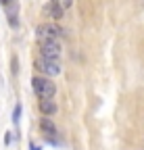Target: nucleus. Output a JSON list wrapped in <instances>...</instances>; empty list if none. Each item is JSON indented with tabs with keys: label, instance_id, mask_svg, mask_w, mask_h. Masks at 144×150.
<instances>
[{
	"label": "nucleus",
	"instance_id": "5",
	"mask_svg": "<svg viewBox=\"0 0 144 150\" xmlns=\"http://www.w3.org/2000/svg\"><path fill=\"white\" fill-rule=\"evenodd\" d=\"M40 127H42V131L48 136V138H57V127H55V123L50 121V117H42V121H40Z\"/></svg>",
	"mask_w": 144,
	"mask_h": 150
},
{
	"label": "nucleus",
	"instance_id": "2",
	"mask_svg": "<svg viewBox=\"0 0 144 150\" xmlns=\"http://www.w3.org/2000/svg\"><path fill=\"white\" fill-rule=\"evenodd\" d=\"M31 86H33V92L38 94L40 100H50L52 96H55V92H57V86L52 83V79H48V77H33Z\"/></svg>",
	"mask_w": 144,
	"mask_h": 150
},
{
	"label": "nucleus",
	"instance_id": "9",
	"mask_svg": "<svg viewBox=\"0 0 144 150\" xmlns=\"http://www.w3.org/2000/svg\"><path fill=\"white\" fill-rule=\"evenodd\" d=\"M19 115H21V106L17 104V108H15V117H13V119H15V121H19Z\"/></svg>",
	"mask_w": 144,
	"mask_h": 150
},
{
	"label": "nucleus",
	"instance_id": "1",
	"mask_svg": "<svg viewBox=\"0 0 144 150\" xmlns=\"http://www.w3.org/2000/svg\"><path fill=\"white\" fill-rule=\"evenodd\" d=\"M38 44H40V54H42V59L52 61V63H59V61H61L63 48H61L59 40H38Z\"/></svg>",
	"mask_w": 144,
	"mask_h": 150
},
{
	"label": "nucleus",
	"instance_id": "10",
	"mask_svg": "<svg viewBox=\"0 0 144 150\" xmlns=\"http://www.w3.org/2000/svg\"><path fill=\"white\" fill-rule=\"evenodd\" d=\"M2 2H4V4H6V2H11V0H2Z\"/></svg>",
	"mask_w": 144,
	"mask_h": 150
},
{
	"label": "nucleus",
	"instance_id": "6",
	"mask_svg": "<svg viewBox=\"0 0 144 150\" xmlns=\"http://www.w3.org/2000/svg\"><path fill=\"white\" fill-rule=\"evenodd\" d=\"M40 110L44 112L46 117H50V115H55L57 112V104H55V100H40Z\"/></svg>",
	"mask_w": 144,
	"mask_h": 150
},
{
	"label": "nucleus",
	"instance_id": "3",
	"mask_svg": "<svg viewBox=\"0 0 144 150\" xmlns=\"http://www.w3.org/2000/svg\"><path fill=\"white\" fill-rule=\"evenodd\" d=\"M35 35H38V40H59L63 35V29L55 23H42L35 29Z\"/></svg>",
	"mask_w": 144,
	"mask_h": 150
},
{
	"label": "nucleus",
	"instance_id": "7",
	"mask_svg": "<svg viewBox=\"0 0 144 150\" xmlns=\"http://www.w3.org/2000/svg\"><path fill=\"white\" fill-rule=\"evenodd\" d=\"M44 13H48L52 19H57V21H59V19H63V13H65V11H63V8H59L55 2H50L48 6H44Z\"/></svg>",
	"mask_w": 144,
	"mask_h": 150
},
{
	"label": "nucleus",
	"instance_id": "4",
	"mask_svg": "<svg viewBox=\"0 0 144 150\" xmlns=\"http://www.w3.org/2000/svg\"><path fill=\"white\" fill-rule=\"evenodd\" d=\"M33 67L38 69L40 73H44L46 77H55V75H61V65L59 63H52V61H46V59H35V63H33Z\"/></svg>",
	"mask_w": 144,
	"mask_h": 150
},
{
	"label": "nucleus",
	"instance_id": "8",
	"mask_svg": "<svg viewBox=\"0 0 144 150\" xmlns=\"http://www.w3.org/2000/svg\"><path fill=\"white\" fill-rule=\"evenodd\" d=\"M50 2H55L59 8H63V11H67L71 4H73V0H50Z\"/></svg>",
	"mask_w": 144,
	"mask_h": 150
}]
</instances>
